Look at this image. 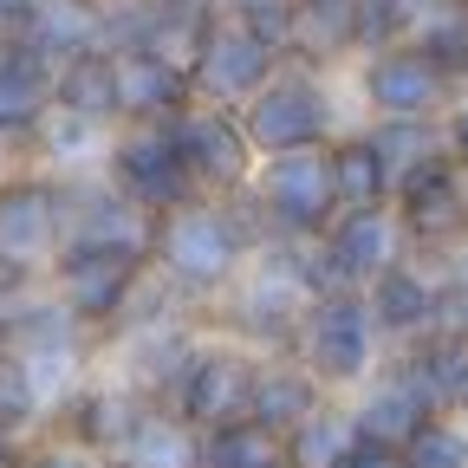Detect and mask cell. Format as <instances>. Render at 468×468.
<instances>
[{
    "instance_id": "17",
    "label": "cell",
    "mask_w": 468,
    "mask_h": 468,
    "mask_svg": "<svg viewBox=\"0 0 468 468\" xmlns=\"http://www.w3.org/2000/svg\"><path fill=\"white\" fill-rule=\"evenodd\" d=\"M351 417H358V436L365 442H384V449H403L410 436H417L430 417H436V403H430V390L410 378L397 358L351 397Z\"/></svg>"
},
{
    "instance_id": "1",
    "label": "cell",
    "mask_w": 468,
    "mask_h": 468,
    "mask_svg": "<svg viewBox=\"0 0 468 468\" xmlns=\"http://www.w3.org/2000/svg\"><path fill=\"white\" fill-rule=\"evenodd\" d=\"M267 228L248 196H196L156 221V280L189 313H215L254 267Z\"/></svg>"
},
{
    "instance_id": "31",
    "label": "cell",
    "mask_w": 468,
    "mask_h": 468,
    "mask_svg": "<svg viewBox=\"0 0 468 468\" xmlns=\"http://www.w3.org/2000/svg\"><path fill=\"white\" fill-rule=\"evenodd\" d=\"M338 468H403V462H397V449H384V442H365V436H358V449H351Z\"/></svg>"
},
{
    "instance_id": "27",
    "label": "cell",
    "mask_w": 468,
    "mask_h": 468,
    "mask_svg": "<svg viewBox=\"0 0 468 468\" xmlns=\"http://www.w3.org/2000/svg\"><path fill=\"white\" fill-rule=\"evenodd\" d=\"M52 410V390L39 384V371L20 358V351L7 345V358H0V430H27V423H39Z\"/></svg>"
},
{
    "instance_id": "32",
    "label": "cell",
    "mask_w": 468,
    "mask_h": 468,
    "mask_svg": "<svg viewBox=\"0 0 468 468\" xmlns=\"http://www.w3.org/2000/svg\"><path fill=\"white\" fill-rule=\"evenodd\" d=\"M0 468H27V449H20L14 430H0Z\"/></svg>"
},
{
    "instance_id": "16",
    "label": "cell",
    "mask_w": 468,
    "mask_h": 468,
    "mask_svg": "<svg viewBox=\"0 0 468 468\" xmlns=\"http://www.w3.org/2000/svg\"><path fill=\"white\" fill-rule=\"evenodd\" d=\"M52 111H58L52 66L39 52H27V46H0V144L14 156H27Z\"/></svg>"
},
{
    "instance_id": "5",
    "label": "cell",
    "mask_w": 468,
    "mask_h": 468,
    "mask_svg": "<svg viewBox=\"0 0 468 468\" xmlns=\"http://www.w3.org/2000/svg\"><path fill=\"white\" fill-rule=\"evenodd\" d=\"M280 66H286V52L248 14H234L228 0L196 7V27H189V79H196V98L241 111Z\"/></svg>"
},
{
    "instance_id": "13",
    "label": "cell",
    "mask_w": 468,
    "mask_h": 468,
    "mask_svg": "<svg viewBox=\"0 0 468 468\" xmlns=\"http://www.w3.org/2000/svg\"><path fill=\"white\" fill-rule=\"evenodd\" d=\"M319 254L332 286H371L417 248H410V228L397 221V208L384 202V208H338V221L319 234Z\"/></svg>"
},
{
    "instance_id": "22",
    "label": "cell",
    "mask_w": 468,
    "mask_h": 468,
    "mask_svg": "<svg viewBox=\"0 0 468 468\" xmlns=\"http://www.w3.org/2000/svg\"><path fill=\"white\" fill-rule=\"evenodd\" d=\"M332 169H338L345 208H384L397 196V169H390V156L378 150V137L365 124H351V131L332 137Z\"/></svg>"
},
{
    "instance_id": "7",
    "label": "cell",
    "mask_w": 468,
    "mask_h": 468,
    "mask_svg": "<svg viewBox=\"0 0 468 468\" xmlns=\"http://www.w3.org/2000/svg\"><path fill=\"white\" fill-rule=\"evenodd\" d=\"M156 261L150 254H124V248H91V241H66V254L52 261L46 286L66 300L104 345L124 332V319L137 313L144 300V286H150Z\"/></svg>"
},
{
    "instance_id": "33",
    "label": "cell",
    "mask_w": 468,
    "mask_h": 468,
    "mask_svg": "<svg viewBox=\"0 0 468 468\" xmlns=\"http://www.w3.org/2000/svg\"><path fill=\"white\" fill-rule=\"evenodd\" d=\"M79 7H91V14H104V20H117V14H131V7H144V0H79Z\"/></svg>"
},
{
    "instance_id": "8",
    "label": "cell",
    "mask_w": 468,
    "mask_h": 468,
    "mask_svg": "<svg viewBox=\"0 0 468 468\" xmlns=\"http://www.w3.org/2000/svg\"><path fill=\"white\" fill-rule=\"evenodd\" d=\"M261 358L267 351L248 345V338H234V332H202L196 351L183 358V371H176L169 384V410L176 417H189L196 430H221L234 417H248V403H254V378H261Z\"/></svg>"
},
{
    "instance_id": "25",
    "label": "cell",
    "mask_w": 468,
    "mask_h": 468,
    "mask_svg": "<svg viewBox=\"0 0 468 468\" xmlns=\"http://www.w3.org/2000/svg\"><path fill=\"white\" fill-rule=\"evenodd\" d=\"M208 468H292L286 462V436L254 423V417H234L221 430H208Z\"/></svg>"
},
{
    "instance_id": "36",
    "label": "cell",
    "mask_w": 468,
    "mask_h": 468,
    "mask_svg": "<svg viewBox=\"0 0 468 468\" xmlns=\"http://www.w3.org/2000/svg\"><path fill=\"white\" fill-rule=\"evenodd\" d=\"M156 7H176V14H189V7H208V0H156Z\"/></svg>"
},
{
    "instance_id": "23",
    "label": "cell",
    "mask_w": 468,
    "mask_h": 468,
    "mask_svg": "<svg viewBox=\"0 0 468 468\" xmlns=\"http://www.w3.org/2000/svg\"><path fill=\"white\" fill-rule=\"evenodd\" d=\"M20 46L39 52L46 66L58 72L66 58H79V52H91V46H111V20L91 14V7H79V0H39V20L27 27Z\"/></svg>"
},
{
    "instance_id": "28",
    "label": "cell",
    "mask_w": 468,
    "mask_h": 468,
    "mask_svg": "<svg viewBox=\"0 0 468 468\" xmlns=\"http://www.w3.org/2000/svg\"><path fill=\"white\" fill-rule=\"evenodd\" d=\"M27 468H111V455H98V449H85L79 436H66V442L27 449Z\"/></svg>"
},
{
    "instance_id": "34",
    "label": "cell",
    "mask_w": 468,
    "mask_h": 468,
    "mask_svg": "<svg viewBox=\"0 0 468 468\" xmlns=\"http://www.w3.org/2000/svg\"><path fill=\"white\" fill-rule=\"evenodd\" d=\"M228 7H241V14H254V7H292V0H228Z\"/></svg>"
},
{
    "instance_id": "29",
    "label": "cell",
    "mask_w": 468,
    "mask_h": 468,
    "mask_svg": "<svg viewBox=\"0 0 468 468\" xmlns=\"http://www.w3.org/2000/svg\"><path fill=\"white\" fill-rule=\"evenodd\" d=\"M442 150L468 169V85H462V91H455V104L442 111Z\"/></svg>"
},
{
    "instance_id": "30",
    "label": "cell",
    "mask_w": 468,
    "mask_h": 468,
    "mask_svg": "<svg viewBox=\"0 0 468 468\" xmlns=\"http://www.w3.org/2000/svg\"><path fill=\"white\" fill-rule=\"evenodd\" d=\"M33 20H39V0H0V46H20Z\"/></svg>"
},
{
    "instance_id": "11",
    "label": "cell",
    "mask_w": 468,
    "mask_h": 468,
    "mask_svg": "<svg viewBox=\"0 0 468 468\" xmlns=\"http://www.w3.org/2000/svg\"><path fill=\"white\" fill-rule=\"evenodd\" d=\"M169 124H176V150H183V163H189L202 196H248L254 189L261 150H254V137L241 124V111L196 98L189 111H176Z\"/></svg>"
},
{
    "instance_id": "19",
    "label": "cell",
    "mask_w": 468,
    "mask_h": 468,
    "mask_svg": "<svg viewBox=\"0 0 468 468\" xmlns=\"http://www.w3.org/2000/svg\"><path fill=\"white\" fill-rule=\"evenodd\" d=\"M319 72L358 66V0H292V52Z\"/></svg>"
},
{
    "instance_id": "3",
    "label": "cell",
    "mask_w": 468,
    "mask_h": 468,
    "mask_svg": "<svg viewBox=\"0 0 468 468\" xmlns=\"http://www.w3.org/2000/svg\"><path fill=\"white\" fill-rule=\"evenodd\" d=\"M292 351L319 371V384L332 397H358L390 365V338H384V325L371 313V292L365 286H325V292H313Z\"/></svg>"
},
{
    "instance_id": "20",
    "label": "cell",
    "mask_w": 468,
    "mask_h": 468,
    "mask_svg": "<svg viewBox=\"0 0 468 468\" xmlns=\"http://www.w3.org/2000/svg\"><path fill=\"white\" fill-rule=\"evenodd\" d=\"M111 462H124V468H208V430L176 417L169 403H150Z\"/></svg>"
},
{
    "instance_id": "24",
    "label": "cell",
    "mask_w": 468,
    "mask_h": 468,
    "mask_svg": "<svg viewBox=\"0 0 468 468\" xmlns=\"http://www.w3.org/2000/svg\"><path fill=\"white\" fill-rule=\"evenodd\" d=\"M351 449H358V417H351V403H319L300 430H286V462L292 468H338Z\"/></svg>"
},
{
    "instance_id": "15",
    "label": "cell",
    "mask_w": 468,
    "mask_h": 468,
    "mask_svg": "<svg viewBox=\"0 0 468 468\" xmlns=\"http://www.w3.org/2000/svg\"><path fill=\"white\" fill-rule=\"evenodd\" d=\"M117 104H124V124H169L176 111L196 104V79L189 58L169 46H117Z\"/></svg>"
},
{
    "instance_id": "18",
    "label": "cell",
    "mask_w": 468,
    "mask_h": 468,
    "mask_svg": "<svg viewBox=\"0 0 468 468\" xmlns=\"http://www.w3.org/2000/svg\"><path fill=\"white\" fill-rule=\"evenodd\" d=\"M319 403H332V390L319 384V371L300 358V351H267V358H261V378H254L248 417L286 436V430H300Z\"/></svg>"
},
{
    "instance_id": "37",
    "label": "cell",
    "mask_w": 468,
    "mask_h": 468,
    "mask_svg": "<svg viewBox=\"0 0 468 468\" xmlns=\"http://www.w3.org/2000/svg\"><path fill=\"white\" fill-rule=\"evenodd\" d=\"M14 163H20V156H14V150H7V144H0V176H7V169H14Z\"/></svg>"
},
{
    "instance_id": "39",
    "label": "cell",
    "mask_w": 468,
    "mask_h": 468,
    "mask_svg": "<svg viewBox=\"0 0 468 468\" xmlns=\"http://www.w3.org/2000/svg\"><path fill=\"white\" fill-rule=\"evenodd\" d=\"M455 7H468V0H455Z\"/></svg>"
},
{
    "instance_id": "2",
    "label": "cell",
    "mask_w": 468,
    "mask_h": 468,
    "mask_svg": "<svg viewBox=\"0 0 468 468\" xmlns=\"http://www.w3.org/2000/svg\"><path fill=\"white\" fill-rule=\"evenodd\" d=\"M66 234H72V183L20 156L0 176V306L20 300L27 286H46L52 261L66 254Z\"/></svg>"
},
{
    "instance_id": "40",
    "label": "cell",
    "mask_w": 468,
    "mask_h": 468,
    "mask_svg": "<svg viewBox=\"0 0 468 468\" xmlns=\"http://www.w3.org/2000/svg\"><path fill=\"white\" fill-rule=\"evenodd\" d=\"M111 468H124V462H111Z\"/></svg>"
},
{
    "instance_id": "35",
    "label": "cell",
    "mask_w": 468,
    "mask_h": 468,
    "mask_svg": "<svg viewBox=\"0 0 468 468\" xmlns=\"http://www.w3.org/2000/svg\"><path fill=\"white\" fill-rule=\"evenodd\" d=\"M7 345H14V325H7V306H0V358H7Z\"/></svg>"
},
{
    "instance_id": "21",
    "label": "cell",
    "mask_w": 468,
    "mask_h": 468,
    "mask_svg": "<svg viewBox=\"0 0 468 468\" xmlns=\"http://www.w3.org/2000/svg\"><path fill=\"white\" fill-rule=\"evenodd\" d=\"M58 85V111L72 117H91V124H124V104H117V46H91L79 58H66V66L52 72Z\"/></svg>"
},
{
    "instance_id": "6",
    "label": "cell",
    "mask_w": 468,
    "mask_h": 468,
    "mask_svg": "<svg viewBox=\"0 0 468 468\" xmlns=\"http://www.w3.org/2000/svg\"><path fill=\"white\" fill-rule=\"evenodd\" d=\"M248 202H254V215L267 228V241H319V234L338 221V208H345L338 169H332V144L261 156Z\"/></svg>"
},
{
    "instance_id": "12",
    "label": "cell",
    "mask_w": 468,
    "mask_h": 468,
    "mask_svg": "<svg viewBox=\"0 0 468 468\" xmlns=\"http://www.w3.org/2000/svg\"><path fill=\"white\" fill-rule=\"evenodd\" d=\"M104 176L150 215H169V208H183V202L202 196L189 163H183V150H176V124H117Z\"/></svg>"
},
{
    "instance_id": "14",
    "label": "cell",
    "mask_w": 468,
    "mask_h": 468,
    "mask_svg": "<svg viewBox=\"0 0 468 468\" xmlns=\"http://www.w3.org/2000/svg\"><path fill=\"white\" fill-rule=\"evenodd\" d=\"M365 292H371V313H378L390 351L397 345H417V338H430L442 325V254H403Z\"/></svg>"
},
{
    "instance_id": "38",
    "label": "cell",
    "mask_w": 468,
    "mask_h": 468,
    "mask_svg": "<svg viewBox=\"0 0 468 468\" xmlns=\"http://www.w3.org/2000/svg\"><path fill=\"white\" fill-rule=\"evenodd\" d=\"M455 417H468V397H462V410H455Z\"/></svg>"
},
{
    "instance_id": "26",
    "label": "cell",
    "mask_w": 468,
    "mask_h": 468,
    "mask_svg": "<svg viewBox=\"0 0 468 468\" xmlns=\"http://www.w3.org/2000/svg\"><path fill=\"white\" fill-rule=\"evenodd\" d=\"M403 468H468V417L455 410H436V417L397 449Z\"/></svg>"
},
{
    "instance_id": "4",
    "label": "cell",
    "mask_w": 468,
    "mask_h": 468,
    "mask_svg": "<svg viewBox=\"0 0 468 468\" xmlns=\"http://www.w3.org/2000/svg\"><path fill=\"white\" fill-rule=\"evenodd\" d=\"M241 124H248L261 156L332 144L338 131H351L338 117V72H319V66H306V58H286V66L241 104Z\"/></svg>"
},
{
    "instance_id": "9",
    "label": "cell",
    "mask_w": 468,
    "mask_h": 468,
    "mask_svg": "<svg viewBox=\"0 0 468 468\" xmlns=\"http://www.w3.org/2000/svg\"><path fill=\"white\" fill-rule=\"evenodd\" d=\"M351 91H358L365 117H442L455 104L462 79H449L417 39H397L351 66Z\"/></svg>"
},
{
    "instance_id": "10",
    "label": "cell",
    "mask_w": 468,
    "mask_h": 468,
    "mask_svg": "<svg viewBox=\"0 0 468 468\" xmlns=\"http://www.w3.org/2000/svg\"><path fill=\"white\" fill-rule=\"evenodd\" d=\"M390 208L410 228V248L417 254H455L468 241V169L449 150H430L423 163H410L397 176Z\"/></svg>"
}]
</instances>
